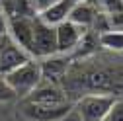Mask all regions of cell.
I'll return each mask as SVG.
<instances>
[{"label": "cell", "mask_w": 123, "mask_h": 121, "mask_svg": "<svg viewBox=\"0 0 123 121\" xmlns=\"http://www.w3.org/2000/svg\"><path fill=\"white\" fill-rule=\"evenodd\" d=\"M105 121H123V100H115V103L111 105Z\"/></svg>", "instance_id": "obj_15"}, {"label": "cell", "mask_w": 123, "mask_h": 121, "mask_svg": "<svg viewBox=\"0 0 123 121\" xmlns=\"http://www.w3.org/2000/svg\"><path fill=\"white\" fill-rule=\"evenodd\" d=\"M31 59L41 60L57 55V31L55 27L33 16V39H31Z\"/></svg>", "instance_id": "obj_4"}, {"label": "cell", "mask_w": 123, "mask_h": 121, "mask_svg": "<svg viewBox=\"0 0 123 121\" xmlns=\"http://www.w3.org/2000/svg\"><path fill=\"white\" fill-rule=\"evenodd\" d=\"M102 12V8L98 6L96 0H84V2H74L72 10H70V16H68V22L80 25L84 29H92L94 25V20L96 16Z\"/></svg>", "instance_id": "obj_11"}, {"label": "cell", "mask_w": 123, "mask_h": 121, "mask_svg": "<svg viewBox=\"0 0 123 121\" xmlns=\"http://www.w3.org/2000/svg\"><path fill=\"white\" fill-rule=\"evenodd\" d=\"M8 33V14L0 8V37Z\"/></svg>", "instance_id": "obj_18"}, {"label": "cell", "mask_w": 123, "mask_h": 121, "mask_svg": "<svg viewBox=\"0 0 123 121\" xmlns=\"http://www.w3.org/2000/svg\"><path fill=\"white\" fill-rule=\"evenodd\" d=\"M41 65V76L43 80H47L49 84H57L63 78H67V70H68V59L67 55H51L47 59L39 60Z\"/></svg>", "instance_id": "obj_10"}, {"label": "cell", "mask_w": 123, "mask_h": 121, "mask_svg": "<svg viewBox=\"0 0 123 121\" xmlns=\"http://www.w3.org/2000/svg\"><path fill=\"white\" fill-rule=\"evenodd\" d=\"M98 43L107 51L123 53V29H107L98 33Z\"/></svg>", "instance_id": "obj_13"}, {"label": "cell", "mask_w": 123, "mask_h": 121, "mask_svg": "<svg viewBox=\"0 0 123 121\" xmlns=\"http://www.w3.org/2000/svg\"><path fill=\"white\" fill-rule=\"evenodd\" d=\"M29 59H31V55L25 49H22L8 33L0 37V74H2V76L8 74V72H12L14 68L22 67Z\"/></svg>", "instance_id": "obj_5"}, {"label": "cell", "mask_w": 123, "mask_h": 121, "mask_svg": "<svg viewBox=\"0 0 123 121\" xmlns=\"http://www.w3.org/2000/svg\"><path fill=\"white\" fill-rule=\"evenodd\" d=\"M33 16L35 14H12V16H8V35L27 53H31Z\"/></svg>", "instance_id": "obj_6"}, {"label": "cell", "mask_w": 123, "mask_h": 121, "mask_svg": "<svg viewBox=\"0 0 123 121\" xmlns=\"http://www.w3.org/2000/svg\"><path fill=\"white\" fill-rule=\"evenodd\" d=\"M96 2L107 14H115V12H121L123 10V0H96Z\"/></svg>", "instance_id": "obj_14"}, {"label": "cell", "mask_w": 123, "mask_h": 121, "mask_svg": "<svg viewBox=\"0 0 123 121\" xmlns=\"http://www.w3.org/2000/svg\"><path fill=\"white\" fill-rule=\"evenodd\" d=\"M74 80H78V86L90 90V92L110 94V96L123 94V67L121 65L86 68Z\"/></svg>", "instance_id": "obj_1"}, {"label": "cell", "mask_w": 123, "mask_h": 121, "mask_svg": "<svg viewBox=\"0 0 123 121\" xmlns=\"http://www.w3.org/2000/svg\"><path fill=\"white\" fill-rule=\"evenodd\" d=\"M4 78H6L8 86L12 88L14 96L24 100V98H27V96L43 82L41 65H39V60L29 59L27 63H24L22 67H18V68H14L12 72L4 74Z\"/></svg>", "instance_id": "obj_2"}, {"label": "cell", "mask_w": 123, "mask_h": 121, "mask_svg": "<svg viewBox=\"0 0 123 121\" xmlns=\"http://www.w3.org/2000/svg\"><path fill=\"white\" fill-rule=\"evenodd\" d=\"M24 102L33 105H63L68 103V98L57 84H39L27 98H24Z\"/></svg>", "instance_id": "obj_9"}, {"label": "cell", "mask_w": 123, "mask_h": 121, "mask_svg": "<svg viewBox=\"0 0 123 121\" xmlns=\"http://www.w3.org/2000/svg\"><path fill=\"white\" fill-rule=\"evenodd\" d=\"M115 96L110 94H98L90 92L84 94L78 102H76V111L82 121H105L107 113H110L111 105L115 103Z\"/></svg>", "instance_id": "obj_3"}, {"label": "cell", "mask_w": 123, "mask_h": 121, "mask_svg": "<svg viewBox=\"0 0 123 121\" xmlns=\"http://www.w3.org/2000/svg\"><path fill=\"white\" fill-rule=\"evenodd\" d=\"M53 2H57V0H27V4H29V10H31V14H39L41 10H45L47 6H51Z\"/></svg>", "instance_id": "obj_17"}, {"label": "cell", "mask_w": 123, "mask_h": 121, "mask_svg": "<svg viewBox=\"0 0 123 121\" xmlns=\"http://www.w3.org/2000/svg\"><path fill=\"white\" fill-rule=\"evenodd\" d=\"M72 109V103L63 105H33V103H22V115L27 121H61L68 115Z\"/></svg>", "instance_id": "obj_8"}, {"label": "cell", "mask_w": 123, "mask_h": 121, "mask_svg": "<svg viewBox=\"0 0 123 121\" xmlns=\"http://www.w3.org/2000/svg\"><path fill=\"white\" fill-rule=\"evenodd\" d=\"M16 96H14V92H12V88L8 86V82H6V78L0 74V103H4V102H10V100H14Z\"/></svg>", "instance_id": "obj_16"}, {"label": "cell", "mask_w": 123, "mask_h": 121, "mask_svg": "<svg viewBox=\"0 0 123 121\" xmlns=\"http://www.w3.org/2000/svg\"><path fill=\"white\" fill-rule=\"evenodd\" d=\"M74 2H84V0H74Z\"/></svg>", "instance_id": "obj_19"}, {"label": "cell", "mask_w": 123, "mask_h": 121, "mask_svg": "<svg viewBox=\"0 0 123 121\" xmlns=\"http://www.w3.org/2000/svg\"><path fill=\"white\" fill-rule=\"evenodd\" d=\"M55 31H57V53L59 55H68V53L76 51V47L80 45V41L86 35L88 29H84V27L67 20L63 24L55 25Z\"/></svg>", "instance_id": "obj_7"}, {"label": "cell", "mask_w": 123, "mask_h": 121, "mask_svg": "<svg viewBox=\"0 0 123 121\" xmlns=\"http://www.w3.org/2000/svg\"><path fill=\"white\" fill-rule=\"evenodd\" d=\"M72 6H74V0H57V2H53L51 6H47L39 14H35V16L41 22H45V24H49V25L55 27V25H59V24H63V22L68 20Z\"/></svg>", "instance_id": "obj_12"}]
</instances>
